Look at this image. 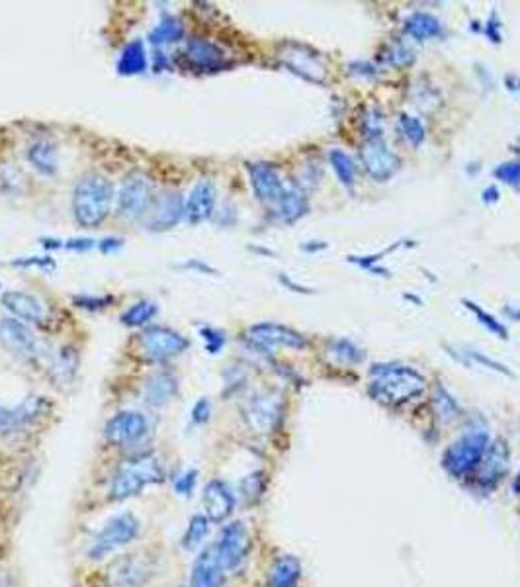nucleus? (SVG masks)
Here are the masks:
<instances>
[{
    "label": "nucleus",
    "instance_id": "1",
    "mask_svg": "<svg viewBox=\"0 0 520 587\" xmlns=\"http://www.w3.org/2000/svg\"><path fill=\"white\" fill-rule=\"evenodd\" d=\"M370 396L384 405H401L419 397L427 390V380L421 372L401 364H376L370 370Z\"/></svg>",
    "mask_w": 520,
    "mask_h": 587
},
{
    "label": "nucleus",
    "instance_id": "2",
    "mask_svg": "<svg viewBox=\"0 0 520 587\" xmlns=\"http://www.w3.org/2000/svg\"><path fill=\"white\" fill-rule=\"evenodd\" d=\"M164 468L155 454L141 452L125 458L110 480L108 496L112 501H125L139 496L147 486L162 484Z\"/></svg>",
    "mask_w": 520,
    "mask_h": 587
},
{
    "label": "nucleus",
    "instance_id": "3",
    "mask_svg": "<svg viewBox=\"0 0 520 587\" xmlns=\"http://www.w3.org/2000/svg\"><path fill=\"white\" fill-rule=\"evenodd\" d=\"M114 186L102 174L82 176L73 192V214L82 228H97L108 218Z\"/></svg>",
    "mask_w": 520,
    "mask_h": 587
},
{
    "label": "nucleus",
    "instance_id": "4",
    "mask_svg": "<svg viewBox=\"0 0 520 587\" xmlns=\"http://www.w3.org/2000/svg\"><path fill=\"white\" fill-rule=\"evenodd\" d=\"M489 446V434L486 431H469L456 443L448 446L442 456V466L452 478H466L476 472Z\"/></svg>",
    "mask_w": 520,
    "mask_h": 587
},
{
    "label": "nucleus",
    "instance_id": "5",
    "mask_svg": "<svg viewBox=\"0 0 520 587\" xmlns=\"http://www.w3.org/2000/svg\"><path fill=\"white\" fill-rule=\"evenodd\" d=\"M141 531V523L132 513H120L112 517L100 531L92 536L87 548L88 560H104L106 556L114 554L116 550L134 543Z\"/></svg>",
    "mask_w": 520,
    "mask_h": 587
},
{
    "label": "nucleus",
    "instance_id": "6",
    "mask_svg": "<svg viewBox=\"0 0 520 587\" xmlns=\"http://www.w3.org/2000/svg\"><path fill=\"white\" fill-rule=\"evenodd\" d=\"M0 345L12 357L22 362H40L45 357V343L35 335L30 325L18 321L16 317L0 320Z\"/></svg>",
    "mask_w": 520,
    "mask_h": 587
},
{
    "label": "nucleus",
    "instance_id": "7",
    "mask_svg": "<svg viewBox=\"0 0 520 587\" xmlns=\"http://www.w3.org/2000/svg\"><path fill=\"white\" fill-rule=\"evenodd\" d=\"M188 339L171 327H147L139 337V347L144 357L151 362H164L182 355L188 349Z\"/></svg>",
    "mask_w": 520,
    "mask_h": 587
},
{
    "label": "nucleus",
    "instance_id": "8",
    "mask_svg": "<svg viewBox=\"0 0 520 587\" xmlns=\"http://www.w3.org/2000/svg\"><path fill=\"white\" fill-rule=\"evenodd\" d=\"M151 431V421L141 411H117L104 427V439L114 446H132L144 441Z\"/></svg>",
    "mask_w": 520,
    "mask_h": 587
},
{
    "label": "nucleus",
    "instance_id": "9",
    "mask_svg": "<svg viewBox=\"0 0 520 587\" xmlns=\"http://www.w3.org/2000/svg\"><path fill=\"white\" fill-rule=\"evenodd\" d=\"M153 184L145 174L134 172L122 182L120 194H117V210L125 219H137L147 214L153 200Z\"/></svg>",
    "mask_w": 520,
    "mask_h": 587
},
{
    "label": "nucleus",
    "instance_id": "10",
    "mask_svg": "<svg viewBox=\"0 0 520 587\" xmlns=\"http://www.w3.org/2000/svg\"><path fill=\"white\" fill-rule=\"evenodd\" d=\"M283 402L280 394L263 392L253 396L245 405V421L255 433L268 434L278 427L282 419Z\"/></svg>",
    "mask_w": 520,
    "mask_h": 587
},
{
    "label": "nucleus",
    "instance_id": "11",
    "mask_svg": "<svg viewBox=\"0 0 520 587\" xmlns=\"http://www.w3.org/2000/svg\"><path fill=\"white\" fill-rule=\"evenodd\" d=\"M218 556L223 564V568L228 572L237 570L241 564L246 560L251 552V533L245 523L235 521L226 525L223 528L219 540L216 543Z\"/></svg>",
    "mask_w": 520,
    "mask_h": 587
},
{
    "label": "nucleus",
    "instance_id": "12",
    "mask_svg": "<svg viewBox=\"0 0 520 587\" xmlns=\"http://www.w3.org/2000/svg\"><path fill=\"white\" fill-rule=\"evenodd\" d=\"M360 157L366 171L374 181H387L397 171V157L389 149L384 134L366 135L364 145L360 149Z\"/></svg>",
    "mask_w": 520,
    "mask_h": 587
},
{
    "label": "nucleus",
    "instance_id": "13",
    "mask_svg": "<svg viewBox=\"0 0 520 587\" xmlns=\"http://www.w3.org/2000/svg\"><path fill=\"white\" fill-rule=\"evenodd\" d=\"M47 409L50 402L45 397H28L14 407L0 404V433L14 434L28 429L47 414Z\"/></svg>",
    "mask_w": 520,
    "mask_h": 587
},
{
    "label": "nucleus",
    "instance_id": "14",
    "mask_svg": "<svg viewBox=\"0 0 520 587\" xmlns=\"http://www.w3.org/2000/svg\"><path fill=\"white\" fill-rule=\"evenodd\" d=\"M184 218V198L179 192L162 191L153 196L151 206L145 214L147 228L153 231H167Z\"/></svg>",
    "mask_w": 520,
    "mask_h": 587
},
{
    "label": "nucleus",
    "instance_id": "15",
    "mask_svg": "<svg viewBox=\"0 0 520 587\" xmlns=\"http://www.w3.org/2000/svg\"><path fill=\"white\" fill-rule=\"evenodd\" d=\"M282 63L286 65L292 73L300 75L307 80L313 82H323L325 80V65L323 59L319 57L317 51H313L311 47L302 45V43H286L282 47L280 51Z\"/></svg>",
    "mask_w": 520,
    "mask_h": 587
},
{
    "label": "nucleus",
    "instance_id": "16",
    "mask_svg": "<svg viewBox=\"0 0 520 587\" xmlns=\"http://www.w3.org/2000/svg\"><path fill=\"white\" fill-rule=\"evenodd\" d=\"M509 446L503 441L489 443L486 454L476 468V484L483 489H493L509 472Z\"/></svg>",
    "mask_w": 520,
    "mask_h": 587
},
{
    "label": "nucleus",
    "instance_id": "17",
    "mask_svg": "<svg viewBox=\"0 0 520 587\" xmlns=\"http://www.w3.org/2000/svg\"><path fill=\"white\" fill-rule=\"evenodd\" d=\"M246 339L260 349V350H272L274 347H288V349H303L305 337L286 325L278 323H256L249 329Z\"/></svg>",
    "mask_w": 520,
    "mask_h": 587
},
{
    "label": "nucleus",
    "instance_id": "18",
    "mask_svg": "<svg viewBox=\"0 0 520 587\" xmlns=\"http://www.w3.org/2000/svg\"><path fill=\"white\" fill-rule=\"evenodd\" d=\"M251 176V184L256 198L268 206H276L286 192V184L282 182L278 171L270 163H249L246 164Z\"/></svg>",
    "mask_w": 520,
    "mask_h": 587
},
{
    "label": "nucleus",
    "instance_id": "19",
    "mask_svg": "<svg viewBox=\"0 0 520 587\" xmlns=\"http://www.w3.org/2000/svg\"><path fill=\"white\" fill-rule=\"evenodd\" d=\"M216 198L218 191L214 182L209 179L198 181L190 194L184 200V218L188 219V223H194L196 226V223H202L214 216Z\"/></svg>",
    "mask_w": 520,
    "mask_h": 587
},
{
    "label": "nucleus",
    "instance_id": "20",
    "mask_svg": "<svg viewBox=\"0 0 520 587\" xmlns=\"http://www.w3.org/2000/svg\"><path fill=\"white\" fill-rule=\"evenodd\" d=\"M151 564L137 554H129L114 562L108 580L114 587H144L151 578Z\"/></svg>",
    "mask_w": 520,
    "mask_h": 587
},
{
    "label": "nucleus",
    "instance_id": "21",
    "mask_svg": "<svg viewBox=\"0 0 520 587\" xmlns=\"http://www.w3.org/2000/svg\"><path fill=\"white\" fill-rule=\"evenodd\" d=\"M228 570L223 568V564L218 556L216 545H211L200 552L192 566L190 585L188 587H221L226 582Z\"/></svg>",
    "mask_w": 520,
    "mask_h": 587
},
{
    "label": "nucleus",
    "instance_id": "22",
    "mask_svg": "<svg viewBox=\"0 0 520 587\" xmlns=\"http://www.w3.org/2000/svg\"><path fill=\"white\" fill-rule=\"evenodd\" d=\"M202 505H204V515L209 521L221 523L226 521L228 517L235 509V496L231 488L221 480H211L204 488V496H202Z\"/></svg>",
    "mask_w": 520,
    "mask_h": 587
},
{
    "label": "nucleus",
    "instance_id": "23",
    "mask_svg": "<svg viewBox=\"0 0 520 587\" xmlns=\"http://www.w3.org/2000/svg\"><path fill=\"white\" fill-rule=\"evenodd\" d=\"M3 305L16 317L26 323H42L45 317V305L43 302L28 292L10 290L3 294Z\"/></svg>",
    "mask_w": 520,
    "mask_h": 587
},
{
    "label": "nucleus",
    "instance_id": "24",
    "mask_svg": "<svg viewBox=\"0 0 520 587\" xmlns=\"http://www.w3.org/2000/svg\"><path fill=\"white\" fill-rule=\"evenodd\" d=\"M184 53L190 65L200 70H219L228 65L226 53H223L221 47L208 40H200V38L190 40L186 43Z\"/></svg>",
    "mask_w": 520,
    "mask_h": 587
},
{
    "label": "nucleus",
    "instance_id": "25",
    "mask_svg": "<svg viewBox=\"0 0 520 587\" xmlns=\"http://www.w3.org/2000/svg\"><path fill=\"white\" fill-rule=\"evenodd\" d=\"M179 396V380L171 372H157L149 376L144 386V399L151 407H164Z\"/></svg>",
    "mask_w": 520,
    "mask_h": 587
},
{
    "label": "nucleus",
    "instance_id": "26",
    "mask_svg": "<svg viewBox=\"0 0 520 587\" xmlns=\"http://www.w3.org/2000/svg\"><path fill=\"white\" fill-rule=\"evenodd\" d=\"M26 155L28 161L32 163V167L38 172H42L43 176H53L59 169V153H57V145L51 139L42 137L32 141Z\"/></svg>",
    "mask_w": 520,
    "mask_h": 587
},
{
    "label": "nucleus",
    "instance_id": "27",
    "mask_svg": "<svg viewBox=\"0 0 520 587\" xmlns=\"http://www.w3.org/2000/svg\"><path fill=\"white\" fill-rule=\"evenodd\" d=\"M307 198L300 191V188H286V192L280 198V202L274 206V214L283 223H293L298 221L307 211Z\"/></svg>",
    "mask_w": 520,
    "mask_h": 587
},
{
    "label": "nucleus",
    "instance_id": "28",
    "mask_svg": "<svg viewBox=\"0 0 520 587\" xmlns=\"http://www.w3.org/2000/svg\"><path fill=\"white\" fill-rule=\"evenodd\" d=\"M302 562L295 556H280L270 568L268 585L270 587H293L300 582Z\"/></svg>",
    "mask_w": 520,
    "mask_h": 587
},
{
    "label": "nucleus",
    "instance_id": "29",
    "mask_svg": "<svg viewBox=\"0 0 520 587\" xmlns=\"http://www.w3.org/2000/svg\"><path fill=\"white\" fill-rule=\"evenodd\" d=\"M147 67V53H145V45L141 40L135 42H129L122 53L120 59H117V70H120L122 75H139L144 73Z\"/></svg>",
    "mask_w": 520,
    "mask_h": 587
},
{
    "label": "nucleus",
    "instance_id": "30",
    "mask_svg": "<svg viewBox=\"0 0 520 587\" xmlns=\"http://www.w3.org/2000/svg\"><path fill=\"white\" fill-rule=\"evenodd\" d=\"M77 355L73 349H61L55 355V359L50 364V374H51V380L55 386H69L73 382L75 374H77Z\"/></svg>",
    "mask_w": 520,
    "mask_h": 587
},
{
    "label": "nucleus",
    "instance_id": "31",
    "mask_svg": "<svg viewBox=\"0 0 520 587\" xmlns=\"http://www.w3.org/2000/svg\"><path fill=\"white\" fill-rule=\"evenodd\" d=\"M405 32L419 42L436 38V35L442 33V23L434 16L427 14V12H415V14L409 16L405 22Z\"/></svg>",
    "mask_w": 520,
    "mask_h": 587
},
{
    "label": "nucleus",
    "instance_id": "32",
    "mask_svg": "<svg viewBox=\"0 0 520 587\" xmlns=\"http://www.w3.org/2000/svg\"><path fill=\"white\" fill-rule=\"evenodd\" d=\"M184 35V28H182V22L174 16H164L155 28L151 30L149 33V42L153 45H167V43H174L179 42Z\"/></svg>",
    "mask_w": 520,
    "mask_h": 587
},
{
    "label": "nucleus",
    "instance_id": "33",
    "mask_svg": "<svg viewBox=\"0 0 520 587\" xmlns=\"http://www.w3.org/2000/svg\"><path fill=\"white\" fill-rule=\"evenodd\" d=\"M209 519L206 515H194L190 523H188L186 526V531L182 535V548L188 550V552H194L198 550L200 546L204 545V540L206 536L209 535Z\"/></svg>",
    "mask_w": 520,
    "mask_h": 587
},
{
    "label": "nucleus",
    "instance_id": "34",
    "mask_svg": "<svg viewBox=\"0 0 520 587\" xmlns=\"http://www.w3.org/2000/svg\"><path fill=\"white\" fill-rule=\"evenodd\" d=\"M329 161L333 164V171L337 172V179L340 181V184L352 188L354 182H357V167H354V163L347 153L340 149H330Z\"/></svg>",
    "mask_w": 520,
    "mask_h": 587
},
{
    "label": "nucleus",
    "instance_id": "35",
    "mask_svg": "<svg viewBox=\"0 0 520 587\" xmlns=\"http://www.w3.org/2000/svg\"><path fill=\"white\" fill-rule=\"evenodd\" d=\"M432 409L436 417H439L442 423L452 421L460 415V405L456 404V399L448 394L442 386H436L432 392Z\"/></svg>",
    "mask_w": 520,
    "mask_h": 587
},
{
    "label": "nucleus",
    "instance_id": "36",
    "mask_svg": "<svg viewBox=\"0 0 520 587\" xmlns=\"http://www.w3.org/2000/svg\"><path fill=\"white\" fill-rule=\"evenodd\" d=\"M157 312H159V308L155 302L141 300V302L134 303L125 313H122V321L127 327H141V325H147L153 317L157 315Z\"/></svg>",
    "mask_w": 520,
    "mask_h": 587
},
{
    "label": "nucleus",
    "instance_id": "37",
    "mask_svg": "<svg viewBox=\"0 0 520 587\" xmlns=\"http://www.w3.org/2000/svg\"><path fill=\"white\" fill-rule=\"evenodd\" d=\"M330 357L340 364H357L364 359V352L348 339H339L330 345Z\"/></svg>",
    "mask_w": 520,
    "mask_h": 587
},
{
    "label": "nucleus",
    "instance_id": "38",
    "mask_svg": "<svg viewBox=\"0 0 520 587\" xmlns=\"http://www.w3.org/2000/svg\"><path fill=\"white\" fill-rule=\"evenodd\" d=\"M464 305H466V308H468L471 313H474V315L478 317V321H479L483 327H486V329H488V331H491L493 335H497L499 339H506V335H509V333H506L505 325H503L501 321L495 320V317H493V315H489L488 312H483V310L479 308V305H478L476 302H471V300H464Z\"/></svg>",
    "mask_w": 520,
    "mask_h": 587
},
{
    "label": "nucleus",
    "instance_id": "39",
    "mask_svg": "<svg viewBox=\"0 0 520 587\" xmlns=\"http://www.w3.org/2000/svg\"><path fill=\"white\" fill-rule=\"evenodd\" d=\"M399 126H401V132H404V135L411 141L413 145H421L424 141V135H427V129H424V126H422V122L419 120V117L401 114Z\"/></svg>",
    "mask_w": 520,
    "mask_h": 587
},
{
    "label": "nucleus",
    "instance_id": "40",
    "mask_svg": "<svg viewBox=\"0 0 520 587\" xmlns=\"http://www.w3.org/2000/svg\"><path fill=\"white\" fill-rule=\"evenodd\" d=\"M198 484V470L190 468V470H184L179 476L174 478V491L179 493L181 498H190Z\"/></svg>",
    "mask_w": 520,
    "mask_h": 587
},
{
    "label": "nucleus",
    "instance_id": "41",
    "mask_svg": "<svg viewBox=\"0 0 520 587\" xmlns=\"http://www.w3.org/2000/svg\"><path fill=\"white\" fill-rule=\"evenodd\" d=\"M241 489H243V496H245L246 501H256L260 496H263V491H265V476H263V472L246 476L243 480Z\"/></svg>",
    "mask_w": 520,
    "mask_h": 587
},
{
    "label": "nucleus",
    "instance_id": "42",
    "mask_svg": "<svg viewBox=\"0 0 520 587\" xmlns=\"http://www.w3.org/2000/svg\"><path fill=\"white\" fill-rule=\"evenodd\" d=\"M114 302L112 296H90V294H82V296H75L73 303L80 310H88V312H98L108 308V305Z\"/></svg>",
    "mask_w": 520,
    "mask_h": 587
},
{
    "label": "nucleus",
    "instance_id": "43",
    "mask_svg": "<svg viewBox=\"0 0 520 587\" xmlns=\"http://www.w3.org/2000/svg\"><path fill=\"white\" fill-rule=\"evenodd\" d=\"M200 335L204 337V343H206V350L209 355H218V352L226 345V335H223L219 329L214 327H202L200 329Z\"/></svg>",
    "mask_w": 520,
    "mask_h": 587
},
{
    "label": "nucleus",
    "instance_id": "44",
    "mask_svg": "<svg viewBox=\"0 0 520 587\" xmlns=\"http://www.w3.org/2000/svg\"><path fill=\"white\" fill-rule=\"evenodd\" d=\"M495 176L509 186H520V161L499 164L497 171H495Z\"/></svg>",
    "mask_w": 520,
    "mask_h": 587
},
{
    "label": "nucleus",
    "instance_id": "45",
    "mask_svg": "<svg viewBox=\"0 0 520 587\" xmlns=\"http://www.w3.org/2000/svg\"><path fill=\"white\" fill-rule=\"evenodd\" d=\"M464 355L466 357H469L471 360H474L476 364H479V367H486V368H489V370H495V372H499V374H506V376H513V372L509 370V368H506L505 367V364H501V362H497V360H493V359H488L486 355H481V352L479 350H468V352H464Z\"/></svg>",
    "mask_w": 520,
    "mask_h": 587
},
{
    "label": "nucleus",
    "instance_id": "46",
    "mask_svg": "<svg viewBox=\"0 0 520 587\" xmlns=\"http://www.w3.org/2000/svg\"><path fill=\"white\" fill-rule=\"evenodd\" d=\"M10 265L12 266H23V268L38 266L42 270H55V261L51 256H23V258H14V261H12Z\"/></svg>",
    "mask_w": 520,
    "mask_h": 587
},
{
    "label": "nucleus",
    "instance_id": "47",
    "mask_svg": "<svg viewBox=\"0 0 520 587\" xmlns=\"http://www.w3.org/2000/svg\"><path fill=\"white\" fill-rule=\"evenodd\" d=\"M387 61L392 63V65H397V67L409 65L413 61V51L409 50L407 45H404V43H395L392 47V51L387 53Z\"/></svg>",
    "mask_w": 520,
    "mask_h": 587
},
{
    "label": "nucleus",
    "instance_id": "48",
    "mask_svg": "<svg viewBox=\"0 0 520 587\" xmlns=\"http://www.w3.org/2000/svg\"><path fill=\"white\" fill-rule=\"evenodd\" d=\"M211 417V402L208 397L198 399L192 407V423L194 425H206Z\"/></svg>",
    "mask_w": 520,
    "mask_h": 587
},
{
    "label": "nucleus",
    "instance_id": "49",
    "mask_svg": "<svg viewBox=\"0 0 520 587\" xmlns=\"http://www.w3.org/2000/svg\"><path fill=\"white\" fill-rule=\"evenodd\" d=\"M97 245L98 243L94 241V239L79 238V239H67V241H63V249H69V251H90Z\"/></svg>",
    "mask_w": 520,
    "mask_h": 587
},
{
    "label": "nucleus",
    "instance_id": "50",
    "mask_svg": "<svg viewBox=\"0 0 520 587\" xmlns=\"http://www.w3.org/2000/svg\"><path fill=\"white\" fill-rule=\"evenodd\" d=\"M122 245H124V239L120 238H106L98 243V249L104 253V255H108V253H114L117 249H122Z\"/></svg>",
    "mask_w": 520,
    "mask_h": 587
},
{
    "label": "nucleus",
    "instance_id": "51",
    "mask_svg": "<svg viewBox=\"0 0 520 587\" xmlns=\"http://www.w3.org/2000/svg\"><path fill=\"white\" fill-rule=\"evenodd\" d=\"M499 28H501V23H499V20H497V16H495L493 14V18H491V22H488V35H489V40L491 42H495V43H499L501 42V33H499Z\"/></svg>",
    "mask_w": 520,
    "mask_h": 587
},
{
    "label": "nucleus",
    "instance_id": "52",
    "mask_svg": "<svg viewBox=\"0 0 520 587\" xmlns=\"http://www.w3.org/2000/svg\"><path fill=\"white\" fill-rule=\"evenodd\" d=\"M497 200H499V192H497V188H495V186H491V188H488V191L486 192H483V202H497Z\"/></svg>",
    "mask_w": 520,
    "mask_h": 587
},
{
    "label": "nucleus",
    "instance_id": "53",
    "mask_svg": "<svg viewBox=\"0 0 520 587\" xmlns=\"http://www.w3.org/2000/svg\"><path fill=\"white\" fill-rule=\"evenodd\" d=\"M280 282H282V284H286V286H290L293 292H310V290H305L303 286H298V284H293V282L288 278V276H280Z\"/></svg>",
    "mask_w": 520,
    "mask_h": 587
},
{
    "label": "nucleus",
    "instance_id": "54",
    "mask_svg": "<svg viewBox=\"0 0 520 587\" xmlns=\"http://www.w3.org/2000/svg\"><path fill=\"white\" fill-rule=\"evenodd\" d=\"M186 268H198V270H206V273H214V268H211V266H208V265H204V263H198V261H192V263H188V265H184Z\"/></svg>",
    "mask_w": 520,
    "mask_h": 587
},
{
    "label": "nucleus",
    "instance_id": "55",
    "mask_svg": "<svg viewBox=\"0 0 520 587\" xmlns=\"http://www.w3.org/2000/svg\"><path fill=\"white\" fill-rule=\"evenodd\" d=\"M506 313L513 315V317H516V320H520V312H518V310H511V308H506Z\"/></svg>",
    "mask_w": 520,
    "mask_h": 587
},
{
    "label": "nucleus",
    "instance_id": "56",
    "mask_svg": "<svg viewBox=\"0 0 520 587\" xmlns=\"http://www.w3.org/2000/svg\"><path fill=\"white\" fill-rule=\"evenodd\" d=\"M513 488H515V491H516V493H520V472H518V476H516V480H515Z\"/></svg>",
    "mask_w": 520,
    "mask_h": 587
}]
</instances>
